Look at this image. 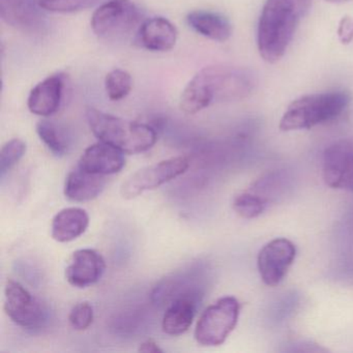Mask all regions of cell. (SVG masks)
I'll list each match as a JSON object with an SVG mask.
<instances>
[{
    "instance_id": "cell-1",
    "label": "cell",
    "mask_w": 353,
    "mask_h": 353,
    "mask_svg": "<svg viewBox=\"0 0 353 353\" xmlns=\"http://www.w3.org/2000/svg\"><path fill=\"white\" fill-rule=\"evenodd\" d=\"M251 70L230 65H214L198 72L181 97V109L196 114L214 102H230L247 98L256 86Z\"/></svg>"
},
{
    "instance_id": "cell-2",
    "label": "cell",
    "mask_w": 353,
    "mask_h": 353,
    "mask_svg": "<svg viewBox=\"0 0 353 353\" xmlns=\"http://www.w3.org/2000/svg\"><path fill=\"white\" fill-rule=\"evenodd\" d=\"M311 5L312 0H266L257 32L258 49L264 61L276 63L284 57Z\"/></svg>"
},
{
    "instance_id": "cell-3",
    "label": "cell",
    "mask_w": 353,
    "mask_h": 353,
    "mask_svg": "<svg viewBox=\"0 0 353 353\" xmlns=\"http://www.w3.org/2000/svg\"><path fill=\"white\" fill-rule=\"evenodd\" d=\"M86 119L94 135L100 141L114 146L123 154H137L150 150L158 139L154 128L88 108Z\"/></svg>"
},
{
    "instance_id": "cell-4",
    "label": "cell",
    "mask_w": 353,
    "mask_h": 353,
    "mask_svg": "<svg viewBox=\"0 0 353 353\" xmlns=\"http://www.w3.org/2000/svg\"><path fill=\"white\" fill-rule=\"evenodd\" d=\"M350 96L344 92L307 94L289 105L280 121L281 131L307 130L332 121L348 106Z\"/></svg>"
},
{
    "instance_id": "cell-5",
    "label": "cell",
    "mask_w": 353,
    "mask_h": 353,
    "mask_svg": "<svg viewBox=\"0 0 353 353\" xmlns=\"http://www.w3.org/2000/svg\"><path fill=\"white\" fill-rule=\"evenodd\" d=\"M241 305L233 296H225L208 307L198 320L194 336L205 347L222 345L239 321Z\"/></svg>"
},
{
    "instance_id": "cell-6",
    "label": "cell",
    "mask_w": 353,
    "mask_h": 353,
    "mask_svg": "<svg viewBox=\"0 0 353 353\" xmlns=\"http://www.w3.org/2000/svg\"><path fill=\"white\" fill-rule=\"evenodd\" d=\"M141 10L132 0H107L94 11L90 26L99 38L112 40L141 26Z\"/></svg>"
},
{
    "instance_id": "cell-7",
    "label": "cell",
    "mask_w": 353,
    "mask_h": 353,
    "mask_svg": "<svg viewBox=\"0 0 353 353\" xmlns=\"http://www.w3.org/2000/svg\"><path fill=\"white\" fill-rule=\"evenodd\" d=\"M190 166L185 157L161 161L136 171L121 185V194L125 199H133L144 192L157 189L164 183L183 175Z\"/></svg>"
},
{
    "instance_id": "cell-8",
    "label": "cell",
    "mask_w": 353,
    "mask_h": 353,
    "mask_svg": "<svg viewBox=\"0 0 353 353\" xmlns=\"http://www.w3.org/2000/svg\"><path fill=\"white\" fill-rule=\"evenodd\" d=\"M5 311L10 319L28 330L41 327L46 321L44 305L17 281H7L5 288Z\"/></svg>"
},
{
    "instance_id": "cell-9",
    "label": "cell",
    "mask_w": 353,
    "mask_h": 353,
    "mask_svg": "<svg viewBox=\"0 0 353 353\" xmlns=\"http://www.w3.org/2000/svg\"><path fill=\"white\" fill-rule=\"evenodd\" d=\"M296 248L287 239H272L266 243L258 255V270L264 284L276 286L284 280L294 262Z\"/></svg>"
},
{
    "instance_id": "cell-10",
    "label": "cell",
    "mask_w": 353,
    "mask_h": 353,
    "mask_svg": "<svg viewBox=\"0 0 353 353\" xmlns=\"http://www.w3.org/2000/svg\"><path fill=\"white\" fill-rule=\"evenodd\" d=\"M323 179L332 189L353 191V140H340L326 148Z\"/></svg>"
},
{
    "instance_id": "cell-11",
    "label": "cell",
    "mask_w": 353,
    "mask_h": 353,
    "mask_svg": "<svg viewBox=\"0 0 353 353\" xmlns=\"http://www.w3.org/2000/svg\"><path fill=\"white\" fill-rule=\"evenodd\" d=\"M0 17L11 28L28 34H39L47 28L39 0H0Z\"/></svg>"
},
{
    "instance_id": "cell-12",
    "label": "cell",
    "mask_w": 353,
    "mask_h": 353,
    "mask_svg": "<svg viewBox=\"0 0 353 353\" xmlns=\"http://www.w3.org/2000/svg\"><path fill=\"white\" fill-rule=\"evenodd\" d=\"M67 77L63 74L49 76L37 84L30 96L28 106L30 112L42 117H49L61 108L65 97Z\"/></svg>"
},
{
    "instance_id": "cell-13",
    "label": "cell",
    "mask_w": 353,
    "mask_h": 353,
    "mask_svg": "<svg viewBox=\"0 0 353 353\" xmlns=\"http://www.w3.org/2000/svg\"><path fill=\"white\" fill-rule=\"evenodd\" d=\"M106 270V262L99 252L81 249L74 252L65 270V278L72 286L86 288L100 281Z\"/></svg>"
},
{
    "instance_id": "cell-14",
    "label": "cell",
    "mask_w": 353,
    "mask_h": 353,
    "mask_svg": "<svg viewBox=\"0 0 353 353\" xmlns=\"http://www.w3.org/2000/svg\"><path fill=\"white\" fill-rule=\"evenodd\" d=\"M125 165L123 152L101 141L84 150L78 167L88 172L106 176L119 173Z\"/></svg>"
},
{
    "instance_id": "cell-15",
    "label": "cell",
    "mask_w": 353,
    "mask_h": 353,
    "mask_svg": "<svg viewBox=\"0 0 353 353\" xmlns=\"http://www.w3.org/2000/svg\"><path fill=\"white\" fill-rule=\"evenodd\" d=\"M138 43L152 52H167L176 44V28L166 18L154 17L145 20L138 30Z\"/></svg>"
},
{
    "instance_id": "cell-16",
    "label": "cell",
    "mask_w": 353,
    "mask_h": 353,
    "mask_svg": "<svg viewBox=\"0 0 353 353\" xmlns=\"http://www.w3.org/2000/svg\"><path fill=\"white\" fill-rule=\"evenodd\" d=\"M106 185L104 175L94 174L78 167L65 179V195L74 202L90 201L101 195Z\"/></svg>"
},
{
    "instance_id": "cell-17",
    "label": "cell",
    "mask_w": 353,
    "mask_h": 353,
    "mask_svg": "<svg viewBox=\"0 0 353 353\" xmlns=\"http://www.w3.org/2000/svg\"><path fill=\"white\" fill-rule=\"evenodd\" d=\"M90 225V216L80 208H63L51 223V236L59 243H69L81 236Z\"/></svg>"
},
{
    "instance_id": "cell-18",
    "label": "cell",
    "mask_w": 353,
    "mask_h": 353,
    "mask_svg": "<svg viewBox=\"0 0 353 353\" xmlns=\"http://www.w3.org/2000/svg\"><path fill=\"white\" fill-rule=\"evenodd\" d=\"M188 26L204 38L216 42H226L232 34L230 21L222 14L216 12L193 11L188 14Z\"/></svg>"
},
{
    "instance_id": "cell-19",
    "label": "cell",
    "mask_w": 353,
    "mask_h": 353,
    "mask_svg": "<svg viewBox=\"0 0 353 353\" xmlns=\"http://www.w3.org/2000/svg\"><path fill=\"white\" fill-rule=\"evenodd\" d=\"M200 299L199 297L185 295L171 301L163 317V332L170 336L185 334L193 323Z\"/></svg>"
},
{
    "instance_id": "cell-20",
    "label": "cell",
    "mask_w": 353,
    "mask_h": 353,
    "mask_svg": "<svg viewBox=\"0 0 353 353\" xmlns=\"http://www.w3.org/2000/svg\"><path fill=\"white\" fill-rule=\"evenodd\" d=\"M37 133L55 157H63L69 152V140L57 123L42 119L37 123Z\"/></svg>"
},
{
    "instance_id": "cell-21",
    "label": "cell",
    "mask_w": 353,
    "mask_h": 353,
    "mask_svg": "<svg viewBox=\"0 0 353 353\" xmlns=\"http://www.w3.org/2000/svg\"><path fill=\"white\" fill-rule=\"evenodd\" d=\"M133 81L131 75L125 70L115 69L105 79L107 97L113 102L123 100L131 92Z\"/></svg>"
},
{
    "instance_id": "cell-22",
    "label": "cell",
    "mask_w": 353,
    "mask_h": 353,
    "mask_svg": "<svg viewBox=\"0 0 353 353\" xmlns=\"http://www.w3.org/2000/svg\"><path fill=\"white\" fill-rule=\"evenodd\" d=\"M288 176L284 172L276 171L256 181L252 187V192L261 196L268 201V197L274 198L286 191Z\"/></svg>"
},
{
    "instance_id": "cell-23",
    "label": "cell",
    "mask_w": 353,
    "mask_h": 353,
    "mask_svg": "<svg viewBox=\"0 0 353 353\" xmlns=\"http://www.w3.org/2000/svg\"><path fill=\"white\" fill-rule=\"evenodd\" d=\"M268 201L254 192L237 195L233 200V208L237 214L245 219H255L265 210Z\"/></svg>"
},
{
    "instance_id": "cell-24",
    "label": "cell",
    "mask_w": 353,
    "mask_h": 353,
    "mask_svg": "<svg viewBox=\"0 0 353 353\" xmlns=\"http://www.w3.org/2000/svg\"><path fill=\"white\" fill-rule=\"evenodd\" d=\"M26 143L19 138L10 140L0 150V177L3 179L26 152Z\"/></svg>"
},
{
    "instance_id": "cell-25",
    "label": "cell",
    "mask_w": 353,
    "mask_h": 353,
    "mask_svg": "<svg viewBox=\"0 0 353 353\" xmlns=\"http://www.w3.org/2000/svg\"><path fill=\"white\" fill-rule=\"evenodd\" d=\"M45 11L52 13H76L96 6L102 5L107 0H39Z\"/></svg>"
},
{
    "instance_id": "cell-26",
    "label": "cell",
    "mask_w": 353,
    "mask_h": 353,
    "mask_svg": "<svg viewBox=\"0 0 353 353\" xmlns=\"http://www.w3.org/2000/svg\"><path fill=\"white\" fill-rule=\"evenodd\" d=\"M94 307L90 303H78L70 312V324L76 330H88L94 322Z\"/></svg>"
},
{
    "instance_id": "cell-27",
    "label": "cell",
    "mask_w": 353,
    "mask_h": 353,
    "mask_svg": "<svg viewBox=\"0 0 353 353\" xmlns=\"http://www.w3.org/2000/svg\"><path fill=\"white\" fill-rule=\"evenodd\" d=\"M299 296L295 293L285 294L284 297L280 299L274 305L272 311V317L274 322H282L289 317L296 309L299 305Z\"/></svg>"
},
{
    "instance_id": "cell-28",
    "label": "cell",
    "mask_w": 353,
    "mask_h": 353,
    "mask_svg": "<svg viewBox=\"0 0 353 353\" xmlns=\"http://www.w3.org/2000/svg\"><path fill=\"white\" fill-rule=\"evenodd\" d=\"M339 39L343 44H349L353 41V19L344 17L341 20L338 30Z\"/></svg>"
},
{
    "instance_id": "cell-29",
    "label": "cell",
    "mask_w": 353,
    "mask_h": 353,
    "mask_svg": "<svg viewBox=\"0 0 353 353\" xmlns=\"http://www.w3.org/2000/svg\"><path fill=\"white\" fill-rule=\"evenodd\" d=\"M139 351L145 353H158L163 352V349L154 340H146L140 345Z\"/></svg>"
},
{
    "instance_id": "cell-30",
    "label": "cell",
    "mask_w": 353,
    "mask_h": 353,
    "mask_svg": "<svg viewBox=\"0 0 353 353\" xmlns=\"http://www.w3.org/2000/svg\"><path fill=\"white\" fill-rule=\"evenodd\" d=\"M325 1H328V3H346V1H349V0H325Z\"/></svg>"
}]
</instances>
